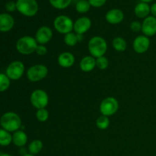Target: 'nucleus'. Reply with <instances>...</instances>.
<instances>
[{"instance_id": "2", "label": "nucleus", "mask_w": 156, "mask_h": 156, "mask_svg": "<svg viewBox=\"0 0 156 156\" xmlns=\"http://www.w3.org/2000/svg\"><path fill=\"white\" fill-rule=\"evenodd\" d=\"M88 50L95 59L105 56L108 51V43L101 36H94L88 41Z\"/></svg>"}, {"instance_id": "3", "label": "nucleus", "mask_w": 156, "mask_h": 156, "mask_svg": "<svg viewBox=\"0 0 156 156\" xmlns=\"http://www.w3.org/2000/svg\"><path fill=\"white\" fill-rule=\"evenodd\" d=\"M37 45L38 44L34 37L25 35L17 41L15 47L18 53L27 56L35 53Z\"/></svg>"}, {"instance_id": "13", "label": "nucleus", "mask_w": 156, "mask_h": 156, "mask_svg": "<svg viewBox=\"0 0 156 156\" xmlns=\"http://www.w3.org/2000/svg\"><path fill=\"white\" fill-rule=\"evenodd\" d=\"M142 33L143 35L152 37L156 34V18L149 15L142 22Z\"/></svg>"}, {"instance_id": "8", "label": "nucleus", "mask_w": 156, "mask_h": 156, "mask_svg": "<svg viewBox=\"0 0 156 156\" xmlns=\"http://www.w3.org/2000/svg\"><path fill=\"white\" fill-rule=\"evenodd\" d=\"M119 102L117 99L112 96L106 97L101 101L99 106V110L101 115L110 117L114 115L118 111Z\"/></svg>"}, {"instance_id": "17", "label": "nucleus", "mask_w": 156, "mask_h": 156, "mask_svg": "<svg viewBox=\"0 0 156 156\" xmlns=\"http://www.w3.org/2000/svg\"><path fill=\"white\" fill-rule=\"evenodd\" d=\"M96 67V59L91 55L82 58L79 62V68L84 73H90Z\"/></svg>"}, {"instance_id": "4", "label": "nucleus", "mask_w": 156, "mask_h": 156, "mask_svg": "<svg viewBox=\"0 0 156 156\" xmlns=\"http://www.w3.org/2000/svg\"><path fill=\"white\" fill-rule=\"evenodd\" d=\"M17 11L26 17H34L37 14L39 5L37 0H17Z\"/></svg>"}, {"instance_id": "14", "label": "nucleus", "mask_w": 156, "mask_h": 156, "mask_svg": "<svg viewBox=\"0 0 156 156\" xmlns=\"http://www.w3.org/2000/svg\"><path fill=\"white\" fill-rule=\"evenodd\" d=\"M105 19L110 24L112 25L119 24L124 19V14L120 9H112L107 12L105 15Z\"/></svg>"}, {"instance_id": "28", "label": "nucleus", "mask_w": 156, "mask_h": 156, "mask_svg": "<svg viewBox=\"0 0 156 156\" xmlns=\"http://www.w3.org/2000/svg\"><path fill=\"white\" fill-rule=\"evenodd\" d=\"M49 117H50V113H49L48 110L46 109V108L37 110L36 118L41 123H44V122L47 121Z\"/></svg>"}, {"instance_id": "34", "label": "nucleus", "mask_w": 156, "mask_h": 156, "mask_svg": "<svg viewBox=\"0 0 156 156\" xmlns=\"http://www.w3.org/2000/svg\"><path fill=\"white\" fill-rule=\"evenodd\" d=\"M150 11H151V15L156 18V2L153 3L152 5H150Z\"/></svg>"}, {"instance_id": "22", "label": "nucleus", "mask_w": 156, "mask_h": 156, "mask_svg": "<svg viewBox=\"0 0 156 156\" xmlns=\"http://www.w3.org/2000/svg\"><path fill=\"white\" fill-rule=\"evenodd\" d=\"M12 143V134L2 128H0V146H8Z\"/></svg>"}, {"instance_id": "23", "label": "nucleus", "mask_w": 156, "mask_h": 156, "mask_svg": "<svg viewBox=\"0 0 156 156\" xmlns=\"http://www.w3.org/2000/svg\"><path fill=\"white\" fill-rule=\"evenodd\" d=\"M63 41L64 44L68 47H75L79 42L78 34L74 31H72L64 35Z\"/></svg>"}, {"instance_id": "26", "label": "nucleus", "mask_w": 156, "mask_h": 156, "mask_svg": "<svg viewBox=\"0 0 156 156\" xmlns=\"http://www.w3.org/2000/svg\"><path fill=\"white\" fill-rule=\"evenodd\" d=\"M96 126L101 130H105L108 129L110 126V119L109 117L105 115H101L96 120Z\"/></svg>"}, {"instance_id": "37", "label": "nucleus", "mask_w": 156, "mask_h": 156, "mask_svg": "<svg viewBox=\"0 0 156 156\" xmlns=\"http://www.w3.org/2000/svg\"><path fill=\"white\" fill-rule=\"evenodd\" d=\"M22 156H35V155H32V154H30L28 152V153H27V154H26V155H22Z\"/></svg>"}, {"instance_id": "29", "label": "nucleus", "mask_w": 156, "mask_h": 156, "mask_svg": "<svg viewBox=\"0 0 156 156\" xmlns=\"http://www.w3.org/2000/svg\"><path fill=\"white\" fill-rule=\"evenodd\" d=\"M109 66V60L105 56L96 59V67L101 70L107 69Z\"/></svg>"}, {"instance_id": "38", "label": "nucleus", "mask_w": 156, "mask_h": 156, "mask_svg": "<svg viewBox=\"0 0 156 156\" xmlns=\"http://www.w3.org/2000/svg\"><path fill=\"white\" fill-rule=\"evenodd\" d=\"M155 156H156V155H155Z\"/></svg>"}, {"instance_id": "32", "label": "nucleus", "mask_w": 156, "mask_h": 156, "mask_svg": "<svg viewBox=\"0 0 156 156\" xmlns=\"http://www.w3.org/2000/svg\"><path fill=\"white\" fill-rule=\"evenodd\" d=\"M91 7L101 8L105 5L108 0H88Z\"/></svg>"}, {"instance_id": "16", "label": "nucleus", "mask_w": 156, "mask_h": 156, "mask_svg": "<svg viewBox=\"0 0 156 156\" xmlns=\"http://www.w3.org/2000/svg\"><path fill=\"white\" fill-rule=\"evenodd\" d=\"M15 25V19L9 13L0 14V32L6 33L12 30Z\"/></svg>"}, {"instance_id": "6", "label": "nucleus", "mask_w": 156, "mask_h": 156, "mask_svg": "<svg viewBox=\"0 0 156 156\" xmlns=\"http://www.w3.org/2000/svg\"><path fill=\"white\" fill-rule=\"evenodd\" d=\"M74 21L67 15H60L56 17L53 21V27L55 30L61 34H66L73 30Z\"/></svg>"}, {"instance_id": "24", "label": "nucleus", "mask_w": 156, "mask_h": 156, "mask_svg": "<svg viewBox=\"0 0 156 156\" xmlns=\"http://www.w3.org/2000/svg\"><path fill=\"white\" fill-rule=\"evenodd\" d=\"M73 0H49L52 7L58 10H63L71 5Z\"/></svg>"}, {"instance_id": "11", "label": "nucleus", "mask_w": 156, "mask_h": 156, "mask_svg": "<svg viewBox=\"0 0 156 156\" xmlns=\"http://www.w3.org/2000/svg\"><path fill=\"white\" fill-rule=\"evenodd\" d=\"M53 36V30L48 26H41L37 30L34 38L38 44L46 45L52 40Z\"/></svg>"}, {"instance_id": "30", "label": "nucleus", "mask_w": 156, "mask_h": 156, "mask_svg": "<svg viewBox=\"0 0 156 156\" xmlns=\"http://www.w3.org/2000/svg\"><path fill=\"white\" fill-rule=\"evenodd\" d=\"M129 28L133 32L135 33H139L142 30V23L139 21H133L130 23Z\"/></svg>"}, {"instance_id": "36", "label": "nucleus", "mask_w": 156, "mask_h": 156, "mask_svg": "<svg viewBox=\"0 0 156 156\" xmlns=\"http://www.w3.org/2000/svg\"><path fill=\"white\" fill-rule=\"evenodd\" d=\"M0 156H13L9 153H0Z\"/></svg>"}, {"instance_id": "15", "label": "nucleus", "mask_w": 156, "mask_h": 156, "mask_svg": "<svg viewBox=\"0 0 156 156\" xmlns=\"http://www.w3.org/2000/svg\"><path fill=\"white\" fill-rule=\"evenodd\" d=\"M76 62V57L71 52H62L58 56L57 62L62 68H71Z\"/></svg>"}, {"instance_id": "27", "label": "nucleus", "mask_w": 156, "mask_h": 156, "mask_svg": "<svg viewBox=\"0 0 156 156\" xmlns=\"http://www.w3.org/2000/svg\"><path fill=\"white\" fill-rule=\"evenodd\" d=\"M11 85V80L5 73H0V93L7 91Z\"/></svg>"}, {"instance_id": "12", "label": "nucleus", "mask_w": 156, "mask_h": 156, "mask_svg": "<svg viewBox=\"0 0 156 156\" xmlns=\"http://www.w3.org/2000/svg\"><path fill=\"white\" fill-rule=\"evenodd\" d=\"M91 20L87 16H82L74 21L73 30L77 34L83 35L90 30L91 27Z\"/></svg>"}, {"instance_id": "10", "label": "nucleus", "mask_w": 156, "mask_h": 156, "mask_svg": "<svg viewBox=\"0 0 156 156\" xmlns=\"http://www.w3.org/2000/svg\"><path fill=\"white\" fill-rule=\"evenodd\" d=\"M151 46L150 38L141 34L137 36L133 42V49L138 54H143L149 50Z\"/></svg>"}, {"instance_id": "33", "label": "nucleus", "mask_w": 156, "mask_h": 156, "mask_svg": "<svg viewBox=\"0 0 156 156\" xmlns=\"http://www.w3.org/2000/svg\"><path fill=\"white\" fill-rule=\"evenodd\" d=\"M5 9L8 12H13L17 10L16 7V2L9 1L5 4Z\"/></svg>"}, {"instance_id": "31", "label": "nucleus", "mask_w": 156, "mask_h": 156, "mask_svg": "<svg viewBox=\"0 0 156 156\" xmlns=\"http://www.w3.org/2000/svg\"><path fill=\"white\" fill-rule=\"evenodd\" d=\"M47 52H48V50H47L46 45H43V44H38L35 53H36L38 56H45V55L47 53Z\"/></svg>"}, {"instance_id": "5", "label": "nucleus", "mask_w": 156, "mask_h": 156, "mask_svg": "<svg viewBox=\"0 0 156 156\" xmlns=\"http://www.w3.org/2000/svg\"><path fill=\"white\" fill-rule=\"evenodd\" d=\"M49 73L48 68L44 64H35L27 69V79L31 82H38L44 80Z\"/></svg>"}, {"instance_id": "9", "label": "nucleus", "mask_w": 156, "mask_h": 156, "mask_svg": "<svg viewBox=\"0 0 156 156\" xmlns=\"http://www.w3.org/2000/svg\"><path fill=\"white\" fill-rule=\"evenodd\" d=\"M24 71V64L21 61L15 60L9 64L5 69V74L11 81H17L22 77Z\"/></svg>"}, {"instance_id": "19", "label": "nucleus", "mask_w": 156, "mask_h": 156, "mask_svg": "<svg viewBox=\"0 0 156 156\" xmlns=\"http://www.w3.org/2000/svg\"><path fill=\"white\" fill-rule=\"evenodd\" d=\"M28 137L24 131L19 129L12 133V143L19 148L24 147L27 143Z\"/></svg>"}, {"instance_id": "25", "label": "nucleus", "mask_w": 156, "mask_h": 156, "mask_svg": "<svg viewBox=\"0 0 156 156\" xmlns=\"http://www.w3.org/2000/svg\"><path fill=\"white\" fill-rule=\"evenodd\" d=\"M91 5L88 0H79L76 4V12L80 14L87 13L91 9Z\"/></svg>"}, {"instance_id": "20", "label": "nucleus", "mask_w": 156, "mask_h": 156, "mask_svg": "<svg viewBox=\"0 0 156 156\" xmlns=\"http://www.w3.org/2000/svg\"><path fill=\"white\" fill-rule=\"evenodd\" d=\"M112 47L116 51L124 52L127 48V43L126 40L120 36L115 37L112 41Z\"/></svg>"}, {"instance_id": "1", "label": "nucleus", "mask_w": 156, "mask_h": 156, "mask_svg": "<svg viewBox=\"0 0 156 156\" xmlns=\"http://www.w3.org/2000/svg\"><path fill=\"white\" fill-rule=\"evenodd\" d=\"M22 125L21 118L15 112H6L0 117V126L8 132L13 133L19 130Z\"/></svg>"}, {"instance_id": "35", "label": "nucleus", "mask_w": 156, "mask_h": 156, "mask_svg": "<svg viewBox=\"0 0 156 156\" xmlns=\"http://www.w3.org/2000/svg\"><path fill=\"white\" fill-rule=\"evenodd\" d=\"M153 0H140V2H146V3H149L152 2Z\"/></svg>"}, {"instance_id": "18", "label": "nucleus", "mask_w": 156, "mask_h": 156, "mask_svg": "<svg viewBox=\"0 0 156 156\" xmlns=\"http://www.w3.org/2000/svg\"><path fill=\"white\" fill-rule=\"evenodd\" d=\"M134 14L137 18L140 19H145L150 15V5L149 3L143 2L137 3L134 8Z\"/></svg>"}, {"instance_id": "21", "label": "nucleus", "mask_w": 156, "mask_h": 156, "mask_svg": "<svg viewBox=\"0 0 156 156\" xmlns=\"http://www.w3.org/2000/svg\"><path fill=\"white\" fill-rule=\"evenodd\" d=\"M43 148H44V143L41 140H34L28 145L27 151L30 154L36 155L42 151Z\"/></svg>"}, {"instance_id": "7", "label": "nucleus", "mask_w": 156, "mask_h": 156, "mask_svg": "<svg viewBox=\"0 0 156 156\" xmlns=\"http://www.w3.org/2000/svg\"><path fill=\"white\" fill-rule=\"evenodd\" d=\"M30 102L35 109L46 108L49 104V95L44 90L37 88L32 91L30 96Z\"/></svg>"}]
</instances>
